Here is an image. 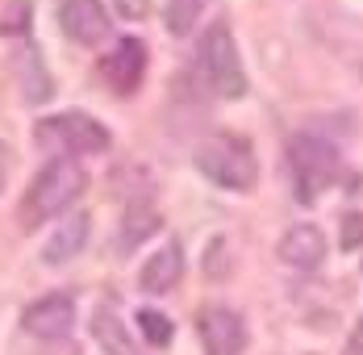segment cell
<instances>
[{
    "label": "cell",
    "instance_id": "9c48e42d",
    "mask_svg": "<svg viewBox=\"0 0 363 355\" xmlns=\"http://www.w3.org/2000/svg\"><path fill=\"white\" fill-rule=\"evenodd\" d=\"M21 326L34 339H63V334H72V326H75V301L67 293H50V297L34 301L21 314Z\"/></svg>",
    "mask_w": 363,
    "mask_h": 355
},
{
    "label": "cell",
    "instance_id": "9a60e30c",
    "mask_svg": "<svg viewBox=\"0 0 363 355\" xmlns=\"http://www.w3.org/2000/svg\"><path fill=\"white\" fill-rule=\"evenodd\" d=\"M159 230V213L150 209V205H130L125 217H121V234H117V251L121 255H130V251L146 243L150 234Z\"/></svg>",
    "mask_w": 363,
    "mask_h": 355
},
{
    "label": "cell",
    "instance_id": "2e32d148",
    "mask_svg": "<svg viewBox=\"0 0 363 355\" xmlns=\"http://www.w3.org/2000/svg\"><path fill=\"white\" fill-rule=\"evenodd\" d=\"M205 9H209V0H167V30L176 38L192 34V26L201 21Z\"/></svg>",
    "mask_w": 363,
    "mask_h": 355
},
{
    "label": "cell",
    "instance_id": "7a4b0ae2",
    "mask_svg": "<svg viewBox=\"0 0 363 355\" xmlns=\"http://www.w3.org/2000/svg\"><path fill=\"white\" fill-rule=\"evenodd\" d=\"M196 67H201V75H205V84H209L213 97H225V101H242L247 97L242 55H238V42H234L225 21L205 26L201 46H196Z\"/></svg>",
    "mask_w": 363,
    "mask_h": 355
},
{
    "label": "cell",
    "instance_id": "5b68a950",
    "mask_svg": "<svg viewBox=\"0 0 363 355\" xmlns=\"http://www.w3.org/2000/svg\"><path fill=\"white\" fill-rule=\"evenodd\" d=\"M38 142L59 155H101L109 151V130L88 113H55L38 121Z\"/></svg>",
    "mask_w": 363,
    "mask_h": 355
},
{
    "label": "cell",
    "instance_id": "6da1fadb",
    "mask_svg": "<svg viewBox=\"0 0 363 355\" xmlns=\"http://www.w3.org/2000/svg\"><path fill=\"white\" fill-rule=\"evenodd\" d=\"M84 168L75 163V159H50L42 172L34 176V184L26 188V201H21V226L26 230H38V226H46L50 217H59V213L72 205L75 197L84 192Z\"/></svg>",
    "mask_w": 363,
    "mask_h": 355
},
{
    "label": "cell",
    "instance_id": "ffe728a7",
    "mask_svg": "<svg viewBox=\"0 0 363 355\" xmlns=\"http://www.w3.org/2000/svg\"><path fill=\"white\" fill-rule=\"evenodd\" d=\"M117 9H121L125 17H143V13H146V0H117Z\"/></svg>",
    "mask_w": 363,
    "mask_h": 355
},
{
    "label": "cell",
    "instance_id": "ba28073f",
    "mask_svg": "<svg viewBox=\"0 0 363 355\" xmlns=\"http://www.w3.org/2000/svg\"><path fill=\"white\" fill-rule=\"evenodd\" d=\"M59 26L63 34L79 42V46H96L109 38V13L101 0H63L59 9Z\"/></svg>",
    "mask_w": 363,
    "mask_h": 355
},
{
    "label": "cell",
    "instance_id": "277c9868",
    "mask_svg": "<svg viewBox=\"0 0 363 355\" xmlns=\"http://www.w3.org/2000/svg\"><path fill=\"white\" fill-rule=\"evenodd\" d=\"M196 168L213 180V184L230 188V192H251L255 180H259L255 151L242 138H234V134H213L209 142H201Z\"/></svg>",
    "mask_w": 363,
    "mask_h": 355
},
{
    "label": "cell",
    "instance_id": "e0dca14e",
    "mask_svg": "<svg viewBox=\"0 0 363 355\" xmlns=\"http://www.w3.org/2000/svg\"><path fill=\"white\" fill-rule=\"evenodd\" d=\"M138 326H143V339L150 347H167L172 343V322L163 318L159 310H143L138 314Z\"/></svg>",
    "mask_w": 363,
    "mask_h": 355
},
{
    "label": "cell",
    "instance_id": "8992f818",
    "mask_svg": "<svg viewBox=\"0 0 363 355\" xmlns=\"http://www.w3.org/2000/svg\"><path fill=\"white\" fill-rule=\"evenodd\" d=\"M196 330H201L205 355H242V347H247V326H242V318L234 310H225V305L201 310Z\"/></svg>",
    "mask_w": 363,
    "mask_h": 355
},
{
    "label": "cell",
    "instance_id": "ac0fdd59",
    "mask_svg": "<svg viewBox=\"0 0 363 355\" xmlns=\"http://www.w3.org/2000/svg\"><path fill=\"white\" fill-rule=\"evenodd\" d=\"M363 247V213H347L342 217V251Z\"/></svg>",
    "mask_w": 363,
    "mask_h": 355
},
{
    "label": "cell",
    "instance_id": "5bb4252c",
    "mask_svg": "<svg viewBox=\"0 0 363 355\" xmlns=\"http://www.w3.org/2000/svg\"><path fill=\"white\" fill-rule=\"evenodd\" d=\"M92 339L101 343V351L105 355H138L134 339H130V330L121 326V318L113 314L109 305H101V310L92 314Z\"/></svg>",
    "mask_w": 363,
    "mask_h": 355
},
{
    "label": "cell",
    "instance_id": "3957f363",
    "mask_svg": "<svg viewBox=\"0 0 363 355\" xmlns=\"http://www.w3.org/2000/svg\"><path fill=\"white\" fill-rule=\"evenodd\" d=\"M289 172H292V188L301 205H313L318 192H326L334 180L342 176V159L338 146L313 134H296L289 142Z\"/></svg>",
    "mask_w": 363,
    "mask_h": 355
},
{
    "label": "cell",
    "instance_id": "4fadbf2b",
    "mask_svg": "<svg viewBox=\"0 0 363 355\" xmlns=\"http://www.w3.org/2000/svg\"><path fill=\"white\" fill-rule=\"evenodd\" d=\"M17 80H21V92H26L30 105L50 101V92H55V80H50V71H46V63H42V55L34 46H26L17 55Z\"/></svg>",
    "mask_w": 363,
    "mask_h": 355
},
{
    "label": "cell",
    "instance_id": "7c38bea8",
    "mask_svg": "<svg viewBox=\"0 0 363 355\" xmlns=\"http://www.w3.org/2000/svg\"><path fill=\"white\" fill-rule=\"evenodd\" d=\"M180 276H184V251L180 243H167L143 263L138 284H143V293H167V288H176Z\"/></svg>",
    "mask_w": 363,
    "mask_h": 355
},
{
    "label": "cell",
    "instance_id": "44dd1931",
    "mask_svg": "<svg viewBox=\"0 0 363 355\" xmlns=\"http://www.w3.org/2000/svg\"><path fill=\"white\" fill-rule=\"evenodd\" d=\"M351 351H363V322H359V330L351 334Z\"/></svg>",
    "mask_w": 363,
    "mask_h": 355
},
{
    "label": "cell",
    "instance_id": "30bf717a",
    "mask_svg": "<svg viewBox=\"0 0 363 355\" xmlns=\"http://www.w3.org/2000/svg\"><path fill=\"white\" fill-rule=\"evenodd\" d=\"M88 234H92V213H72V217H63L59 226H55V234L46 239V247H42V263H50V268H63V263H72L79 251L88 247Z\"/></svg>",
    "mask_w": 363,
    "mask_h": 355
},
{
    "label": "cell",
    "instance_id": "52a82bcc",
    "mask_svg": "<svg viewBox=\"0 0 363 355\" xmlns=\"http://www.w3.org/2000/svg\"><path fill=\"white\" fill-rule=\"evenodd\" d=\"M101 75L109 80V88L117 97L138 92V84H143V75H146V46L138 38H121L109 55L101 59Z\"/></svg>",
    "mask_w": 363,
    "mask_h": 355
},
{
    "label": "cell",
    "instance_id": "d6986e66",
    "mask_svg": "<svg viewBox=\"0 0 363 355\" xmlns=\"http://www.w3.org/2000/svg\"><path fill=\"white\" fill-rule=\"evenodd\" d=\"M9 176H13V151L0 142V192L9 188Z\"/></svg>",
    "mask_w": 363,
    "mask_h": 355
},
{
    "label": "cell",
    "instance_id": "8fae6325",
    "mask_svg": "<svg viewBox=\"0 0 363 355\" xmlns=\"http://www.w3.org/2000/svg\"><path fill=\"white\" fill-rule=\"evenodd\" d=\"M280 259L296 272H318L326 263V239L318 226H292L280 239Z\"/></svg>",
    "mask_w": 363,
    "mask_h": 355
}]
</instances>
